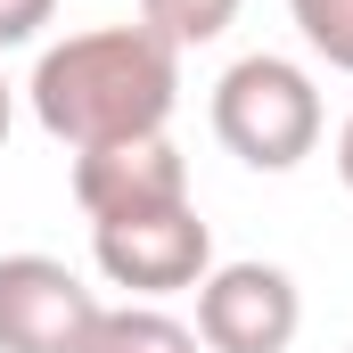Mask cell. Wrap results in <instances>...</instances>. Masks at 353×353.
Wrapping results in <instances>:
<instances>
[{
  "mask_svg": "<svg viewBox=\"0 0 353 353\" xmlns=\"http://www.w3.org/2000/svg\"><path fill=\"white\" fill-rule=\"evenodd\" d=\"M74 205L90 222H123V214H157V205H189V157L165 132L148 140H115V148H83L74 157Z\"/></svg>",
  "mask_w": 353,
  "mask_h": 353,
  "instance_id": "cell-6",
  "label": "cell"
},
{
  "mask_svg": "<svg viewBox=\"0 0 353 353\" xmlns=\"http://www.w3.org/2000/svg\"><path fill=\"white\" fill-rule=\"evenodd\" d=\"M288 17L312 41V58H329L337 74H353V0H288Z\"/></svg>",
  "mask_w": 353,
  "mask_h": 353,
  "instance_id": "cell-9",
  "label": "cell"
},
{
  "mask_svg": "<svg viewBox=\"0 0 353 353\" xmlns=\"http://www.w3.org/2000/svg\"><path fill=\"white\" fill-rule=\"evenodd\" d=\"M90 353H205V345H197V329H189V321L157 312V304H107V312H99Z\"/></svg>",
  "mask_w": 353,
  "mask_h": 353,
  "instance_id": "cell-7",
  "label": "cell"
},
{
  "mask_svg": "<svg viewBox=\"0 0 353 353\" xmlns=\"http://www.w3.org/2000/svg\"><path fill=\"white\" fill-rule=\"evenodd\" d=\"M50 17H58V0H0V50H25Z\"/></svg>",
  "mask_w": 353,
  "mask_h": 353,
  "instance_id": "cell-10",
  "label": "cell"
},
{
  "mask_svg": "<svg viewBox=\"0 0 353 353\" xmlns=\"http://www.w3.org/2000/svg\"><path fill=\"white\" fill-rule=\"evenodd\" d=\"M214 140L255 165V173H296L312 148H321V90L296 58H239L222 83H214Z\"/></svg>",
  "mask_w": 353,
  "mask_h": 353,
  "instance_id": "cell-2",
  "label": "cell"
},
{
  "mask_svg": "<svg viewBox=\"0 0 353 353\" xmlns=\"http://www.w3.org/2000/svg\"><path fill=\"white\" fill-rule=\"evenodd\" d=\"M25 99H33V123L50 140H66L74 157L115 148V140H148L173 123L181 50L157 41L148 25H90V33H66L41 50Z\"/></svg>",
  "mask_w": 353,
  "mask_h": 353,
  "instance_id": "cell-1",
  "label": "cell"
},
{
  "mask_svg": "<svg viewBox=\"0 0 353 353\" xmlns=\"http://www.w3.org/2000/svg\"><path fill=\"white\" fill-rule=\"evenodd\" d=\"M337 181L353 189V115H345V132H337Z\"/></svg>",
  "mask_w": 353,
  "mask_h": 353,
  "instance_id": "cell-11",
  "label": "cell"
},
{
  "mask_svg": "<svg viewBox=\"0 0 353 353\" xmlns=\"http://www.w3.org/2000/svg\"><path fill=\"white\" fill-rule=\"evenodd\" d=\"M304 329V296L279 263H214L197 288V345L205 353H288Z\"/></svg>",
  "mask_w": 353,
  "mask_h": 353,
  "instance_id": "cell-5",
  "label": "cell"
},
{
  "mask_svg": "<svg viewBox=\"0 0 353 353\" xmlns=\"http://www.w3.org/2000/svg\"><path fill=\"white\" fill-rule=\"evenodd\" d=\"M230 17H239V0H140V25H148L157 41H173V50H205V41H222Z\"/></svg>",
  "mask_w": 353,
  "mask_h": 353,
  "instance_id": "cell-8",
  "label": "cell"
},
{
  "mask_svg": "<svg viewBox=\"0 0 353 353\" xmlns=\"http://www.w3.org/2000/svg\"><path fill=\"white\" fill-rule=\"evenodd\" d=\"M99 296L58 255H0V353H90Z\"/></svg>",
  "mask_w": 353,
  "mask_h": 353,
  "instance_id": "cell-4",
  "label": "cell"
},
{
  "mask_svg": "<svg viewBox=\"0 0 353 353\" xmlns=\"http://www.w3.org/2000/svg\"><path fill=\"white\" fill-rule=\"evenodd\" d=\"M8 123H17V90H8V74H0V148H8Z\"/></svg>",
  "mask_w": 353,
  "mask_h": 353,
  "instance_id": "cell-12",
  "label": "cell"
},
{
  "mask_svg": "<svg viewBox=\"0 0 353 353\" xmlns=\"http://www.w3.org/2000/svg\"><path fill=\"white\" fill-rule=\"evenodd\" d=\"M90 255L107 271V288L181 296V288H205V271H214V230H205L197 205H157V214L90 222Z\"/></svg>",
  "mask_w": 353,
  "mask_h": 353,
  "instance_id": "cell-3",
  "label": "cell"
}]
</instances>
